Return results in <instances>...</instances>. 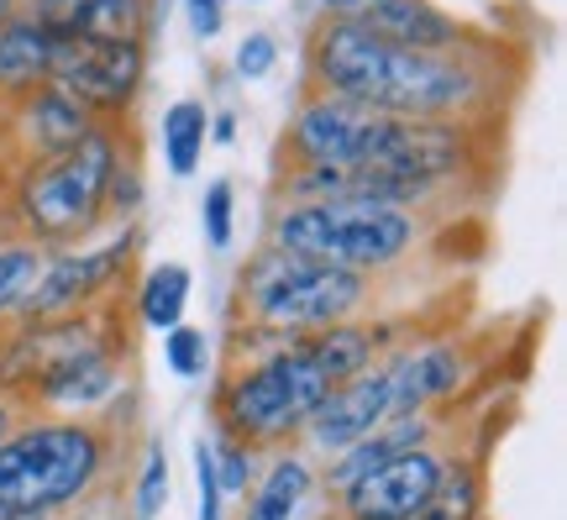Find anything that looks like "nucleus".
<instances>
[{"label":"nucleus","mask_w":567,"mask_h":520,"mask_svg":"<svg viewBox=\"0 0 567 520\" xmlns=\"http://www.w3.org/2000/svg\"><path fill=\"white\" fill-rule=\"evenodd\" d=\"M42 263H48V253L42 247H32V242H0V326H11V316H17V305L27 300V289L38 284Z\"/></svg>","instance_id":"obj_21"},{"label":"nucleus","mask_w":567,"mask_h":520,"mask_svg":"<svg viewBox=\"0 0 567 520\" xmlns=\"http://www.w3.org/2000/svg\"><path fill=\"white\" fill-rule=\"evenodd\" d=\"M316 6H321V17H331V21H358L368 0H316Z\"/></svg>","instance_id":"obj_31"},{"label":"nucleus","mask_w":567,"mask_h":520,"mask_svg":"<svg viewBox=\"0 0 567 520\" xmlns=\"http://www.w3.org/2000/svg\"><path fill=\"white\" fill-rule=\"evenodd\" d=\"M195 489H200V500H195V510H200V520H221L226 510V494L221 483H216V462H210V441H195Z\"/></svg>","instance_id":"obj_28"},{"label":"nucleus","mask_w":567,"mask_h":520,"mask_svg":"<svg viewBox=\"0 0 567 520\" xmlns=\"http://www.w3.org/2000/svg\"><path fill=\"white\" fill-rule=\"evenodd\" d=\"M48 63H53V27L32 11H11L0 21V95L21 101L27 90L48 84Z\"/></svg>","instance_id":"obj_17"},{"label":"nucleus","mask_w":567,"mask_h":520,"mask_svg":"<svg viewBox=\"0 0 567 520\" xmlns=\"http://www.w3.org/2000/svg\"><path fill=\"white\" fill-rule=\"evenodd\" d=\"M210 142H237V111H210Z\"/></svg>","instance_id":"obj_32"},{"label":"nucleus","mask_w":567,"mask_h":520,"mask_svg":"<svg viewBox=\"0 0 567 520\" xmlns=\"http://www.w3.org/2000/svg\"><path fill=\"white\" fill-rule=\"evenodd\" d=\"M379 368L389 379V420H400L446 410V400H457L467 389L478 353L457 332H410L405 341H394L379 358Z\"/></svg>","instance_id":"obj_9"},{"label":"nucleus","mask_w":567,"mask_h":520,"mask_svg":"<svg viewBox=\"0 0 567 520\" xmlns=\"http://www.w3.org/2000/svg\"><path fill=\"white\" fill-rule=\"evenodd\" d=\"M373 132H379V111L300 84V105L284 126L274 169H358L373 147Z\"/></svg>","instance_id":"obj_10"},{"label":"nucleus","mask_w":567,"mask_h":520,"mask_svg":"<svg viewBox=\"0 0 567 520\" xmlns=\"http://www.w3.org/2000/svg\"><path fill=\"white\" fill-rule=\"evenodd\" d=\"M126 441L122 400L101 416H27L0 441V510L69 520L105 494L126 462Z\"/></svg>","instance_id":"obj_2"},{"label":"nucleus","mask_w":567,"mask_h":520,"mask_svg":"<svg viewBox=\"0 0 567 520\" xmlns=\"http://www.w3.org/2000/svg\"><path fill=\"white\" fill-rule=\"evenodd\" d=\"M488 473L478 452H446V468L415 520H484Z\"/></svg>","instance_id":"obj_18"},{"label":"nucleus","mask_w":567,"mask_h":520,"mask_svg":"<svg viewBox=\"0 0 567 520\" xmlns=\"http://www.w3.org/2000/svg\"><path fill=\"white\" fill-rule=\"evenodd\" d=\"M389 279H368L352 268L310 263L279 247H258L237 268L231 284V347H258V341H295L326 326L347 320H373L384 300Z\"/></svg>","instance_id":"obj_3"},{"label":"nucleus","mask_w":567,"mask_h":520,"mask_svg":"<svg viewBox=\"0 0 567 520\" xmlns=\"http://www.w3.org/2000/svg\"><path fill=\"white\" fill-rule=\"evenodd\" d=\"M11 126H17V142L21 153L38 163V159H53L63 147H74L84 132H95L101 116L80 101V95H69L63 84H38V90H27L11 111Z\"/></svg>","instance_id":"obj_14"},{"label":"nucleus","mask_w":567,"mask_h":520,"mask_svg":"<svg viewBox=\"0 0 567 520\" xmlns=\"http://www.w3.org/2000/svg\"><path fill=\"white\" fill-rule=\"evenodd\" d=\"M247 6H264V0H247Z\"/></svg>","instance_id":"obj_34"},{"label":"nucleus","mask_w":567,"mask_h":520,"mask_svg":"<svg viewBox=\"0 0 567 520\" xmlns=\"http://www.w3.org/2000/svg\"><path fill=\"white\" fill-rule=\"evenodd\" d=\"M27 416H32V410H27L21 400H11V395H0V441L11 437V431H17V426H21Z\"/></svg>","instance_id":"obj_30"},{"label":"nucleus","mask_w":567,"mask_h":520,"mask_svg":"<svg viewBox=\"0 0 567 520\" xmlns=\"http://www.w3.org/2000/svg\"><path fill=\"white\" fill-rule=\"evenodd\" d=\"M436 232V216L400 211L379 201H300V205H268L264 242L279 253L331 268H352L368 279H389L394 268L421 258V247Z\"/></svg>","instance_id":"obj_4"},{"label":"nucleus","mask_w":567,"mask_h":520,"mask_svg":"<svg viewBox=\"0 0 567 520\" xmlns=\"http://www.w3.org/2000/svg\"><path fill=\"white\" fill-rule=\"evenodd\" d=\"M163 363H168L174 379H200L205 368H210V337H205L200 326L179 320L174 332H163Z\"/></svg>","instance_id":"obj_26"},{"label":"nucleus","mask_w":567,"mask_h":520,"mask_svg":"<svg viewBox=\"0 0 567 520\" xmlns=\"http://www.w3.org/2000/svg\"><path fill=\"white\" fill-rule=\"evenodd\" d=\"M210 462H216V483H221V494L231 500H243L247 489L258 483V473H264V452H252L247 441H231V437H210Z\"/></svg>","instance_id":"obj_22"},{"label":"nucleus","mask_w":567,"mask_h":520,"mask_svg":"<svg viewBox=\"0 0 567 520\" xmlns=\"http://www.w3.org/2000/svg\"><path fill=\"white\" fill-rule=\"evenodd\" d=\"M305 90L342 95L379 116L463 121V126H488L509 101L499 42L467 53H415L373 38L358 21L331 17H321L305 38Z\"/></svg>","instance_id":"obj_1"},{"label":"nucleus","mask_w":567,"mask_h":520,"mask_svg":"<svg viewBox=\"0 0 567 520\" xmlns=\"http://www.w3.org/2000/svg\"><path fill=\"white\" fill-rule=\"evenodd\" d=\"M126 341L122 326H111L105 337L84 341L74 353H63L59 363L42 368V379L27 389V410L32 416H101L105 405L122 400L126 384Z\"/></svg>","instance_id":"obj_11"},{"label":"nucleus","mask_w":567,"mask_h":520,"mask_svg":"<svg viewBox=\"0 0 567 520\" xmlns=\"http://www.w3.org/2000/svg\"><path fill=\"white\" fill-rule=\"evenodd\" d=\"M184 21L195 38H221L226 32V0H184Z\"/></svg>","instance_id":"obj_29"},{"label":"nucleus","mask_w":567,"mask_h":520,"mask_svg":"<svg viewBox=\"0 0 567 520\" xmlns=\"http://www.w3.org/2000/svg\"><path fill=\"white\" fill-rule=\"evenodd\" d=\"M48 80L80 95L101 121H132V105L147 84V42H101L53 27Z\"/></svg>","instance_id":"obj_8"},{"label":"nucleus","mask_w":567,"mask_h":520,"mask_svg":"<svg viewBox=\"0 0 567 520\" xmlns=\"http://www.w3.org/2000/svg\"><path fill=\"white\" fill-rule=\"evenodd\" d=\"M11 11H21V6H17V0H0V21H6V17H11Z\"/></svg>","instance_id":"obj_33"},{"label":"nucleus","mask_w":567,"mask_h":520,"mask_svg":"<svg viewBox=\"0 0 567 520\" xmlns=\"http://www.w3.org/2000/svg\"><path fill=\"white\" fill-rule=\"evenodd\" d=\"M446 452L452 447H410V452H394L368 479L342 489L331 500V516L337 520H415L421 504L431 500L436 479H442Z\"/></svg>","instance_id":"obj_12"},{"label":"nucleus","mask_w":567,"mask_h":520,"mask_svg":"<svg viewBox=\"0 0 567 520\" xmlns=\"http://www.w3.org/2000/svg\"><path fill=\"white\" fill-rule=\"evenodd\" d=\"M231 69H237V80H268V74L279 69V38H274V32H264V27H252V32L237 42Z\"/></svg>","instance_id":"obj_27"},{"label":"nucleus","mask_w":567,"mask_h":520,"mask_svg":"<svg viewBox=\"0 0 567 520\" xmlns=\"http://www.w3.org/2000/svg\"><path fill=\"white\" fill-rule=\"evenodd\" d=\"M310 494H321L316 458L300 452V447L268 452L258 483L243 494V520H300V510H305Z\"/></svg>","instance_id":"obj_16"},{"label":"nucleus","mask_w":567,"mask_h":520,"mask_svg":"<svg viewBox=\"0 0 567 520\" xmlns=\"http://www.w3.org/2000/svg\"><path fill=\"white\" fill-rule=\"evenodd\" d=\"M168 504V452L163 441H142V462L132 479V520H158Z\"/></svg>","instance_id":"obj_23"},{"label":"nucleus","mask_w":567,"mask_h":520,"mask_svg":"<svg viewBox=\"0 0 567 520\" xmlns=\"http://www.w3.org/2000/svg\"><path fill=\"white\" fill-rule=\"evenodd\" d=\"M189 268L184 263H153L147 274L137 279V295H132V310H137V320L147 326V332H174L184 320V310H189Z\"/></svg>","instance_id":"obj_20"},{"label":"nucleus","mask_w":567,"mask_h":520,"mask_svg":"<svg viewBox=\"0 0 567 520\" xmlns=\"http://www.w3.org/2000/svg\"><path fill=\"white\" fill-rule=\"evenodd\" d=\"M200 226H205V242H210L216 253H226V247H231V237H237V184L226 180V174H216V180L205 184Z\"/></svg>","instance_id":"obj_25"},{"label":"nucleus","mask_w":567,"mask_h":520,"mask_svg":"<svg viewBox=\"0 0 567 520\" xmlns=\"http://www.w3.org/2000/svg\"><path fill=\"white\" fill-rule=\"evenodd\" d=\"M331 384L316 374L305 341H258L247 358H226L210 395V420L231 441H247L252 452H284L300 447L305 420L321 410Z\"/></svg>","instance_id":"obj_6"},{"label":"nucleus","mask_w":567,"mask_h":520,"mask_svg":"<svg viewBox=\"0 0 567 520\" xmlns=\"http://www.w3.org/2000/svg\"><path fill=\"white\" fill-rule=\"evenodd\" d=\"M326 520H337V516H326Z\"/></svg>","instance_id":"obj_35"},{"label":"nucleus","mask_w":567,"mask_h":520,"mask_svg":"<svg viewBox=\"0 0 567 520\" xmlns=\"http://www.w3.org/2000/svg\"><path fill=\"white\" fill-rule=\"evenodd\" d=\"M147 205V174H142V153L137 142L122 153L116 174H111V190H105V221H137V211Z\"/></svg>","instance_id":"obj_24"},{"label":"nucleus","mask_w":567,"mask_h":520,"mask_svg":"<svg viewBox=\"0 0 567 520\" xmlns=\"http://www.w3.org/2000/svg\"><path fill=\"white\" fill-rule=\"evenodd\" d=\"M32 17L59 32L101 42H147L158 27V0H38Z\"/></svg>","instance_id":"obj_15"},{"label":"nucleus","mask_w":567,"mask_h":520,"mask_svg":"<svg viewBox=\"0 0 567 520\" xmlns=\"http://www.w3.org/2000/svg\"><path fill=\"white\" fill-rule=\"evenodd\" d=\"M205 147H210V105L184 95L163 111V169L174 180H195Z\"/></svg>","instance_id":"obj_19"},{"label":"nucleus","mask_w":567,"mask_h":520,"mask_svg":"<svg viewBox=\"0 0 567 520\" xmlns=\"http://www.w3.org/2000/svg\"><path fill=\"white\" fill-rule=\"evenodd\" d=\"M358 27H368L373 38L415 48V53H467L494 42L488 32H473V21L442 11L436 0H368Z\"/></svg>","instance_id":"obj_13"},{"label":"nucleus","mask_w":567,"mask_h":520,"mask_svg":"<svg viewBox=\"0 0 567 520\" xmlns=\"http://www.w3.org/2000/svg\"><path fill=\"white\" fill-rule=\"evenodd\" d=\"M132 142H137L132 121H101L74 147L27 163V174L11 190V216H17L21 242H32L42 253H63V247L95 237L105 226L111 174Z\"/></svg>","instance_id":"obj_5"},{"label":"nucleus","mask_w":567,"mask_h":520,"mask_svg":"<svg viewBox=\"0 0 567 520\" xmlns=\"http://www.w3.org/2000/svg\"><path fill=\"white\" fill-rule=\"evenodd\" d=\"M142 253V226L126 221L116 237L90 242V247H63L48 253L38 284L27 289V300L17 305L11 326H38V320H63V316H90L105 305L126 300V284Z\"/></svg>","instance_id":"obj_7"}]
</instances>
